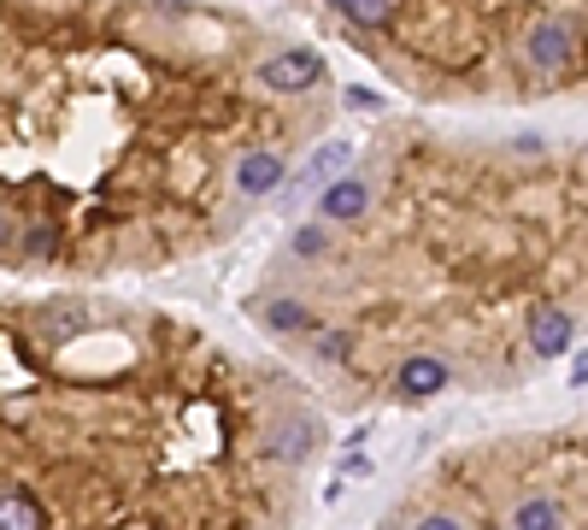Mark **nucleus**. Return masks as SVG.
Here are the masks:
<instances>
[{
  "instance_id": "1",
  "label": "nucleus",
  "mask_w": 588,
  "mask_h": 530,
  "mask_svg": "<svg viewBox=\"0 0 588 530\" xmlns=\"http://www.w3.org/2000/svg\"><path fill=\"white\" fill-rule=\"evenodd\" d=\"M312 448H318V419H312V412H283V419L260 436V454L277 460V466H300Z\"/></svg>"
},
{
  "instance_id": "2",
  "label": "nucleus",
  "mask_w": 588,
  "mask_h": 530,
  "mask_svg": "<svg viewBox=\"0 0 588 530\" xmlns=\"http://www.w3.org/2000/svg\"><path fill=\"white\" fill-rule=\"evenodd\" d=\"M583 30H577V19H541L536 30H529V41H524V53H529V65H541V71H565L571 60H577V41Z\"/></svg>"
},
{
  "instance_id": "3",
  "label": "nucleus",
  "mask_w": 588,
  "mask_h": 530,
  "mask_svg": "<svg viewBox=\"0 0 588 530\" xmlns=\"http://www.w3.org/2000/svg\"><path fill=\"white\" fill-rule=\"evenodd\" d=\"M318 77H324V60L312 48H283V53H271V60L260 65V83H265V89H277V95H300V89H312Z\"/></svg>"
},
{
  "instance_id": "4",
  "label": "nucleus",
  "mask_w": 588,
  "mask_h": 530,
  "mask_svg": "<svg viewBox=\"0 0 588 530\" xmlns=\"http://www.w3.org/2000/svg\"><path fill=\"white\" fill-rule=\"evenodd\" d=\"M448 360H436V354H412V360H400L395 371V395H406V400H429V395H441L448 390Z\"/></svg>"
},
{
  "instance_id": "5",
  "label": "nucleus",
  "mask_w": 588,
  "mask_h": 530,
  "mask_svg": "<svg viewBox=\"0 0 588 530\" xmlns=\"http://www.w3.org/2000/svg\"><path fill=\"white\" fill-rule=\"evenodd\" d=\"M318 207H324V219H329V224H353V219H365V207H371V183L348 171V177H336V183L324 189Z\"/></svg>"
},
{
  "instance_id": "6",
  "label": "nucleus",
  "mask_w": 588,
  "mask_h": 530,
  "mask_svg": "<svg viewBox=\"0 0 588 530\" xmlns=\"http://www.w3.org/2000/svg\"><path fill=\"white\" fill-rule=\"evenodd\" d=\"M277 183H283V160L271 148L241 153V165H236V189L241 195H277Z\"/></svg>"
},
{
  "instance_id": "7",
  "label": "nucleus",
  "mask_w": 588,
  "mask_h": 530,
  "mask_svg": "<svg viewBox=\"0 0 588 530\" xmlns=\"http://www.w3.org/2000/svg\"><path fill=\"white\" fill-rule=\"evenodd\" d=\"M571 336H577V324H571V312H559V307H541L536 319H529V342H536L541 360L565 354V348H571Z\"/></svg>"
},
{
  "instance_id": "8",
  "label": "nucleus",
  "mask_w": 588,
  "mask_h": 530,
  "mask_svg": "<svg viewBox=\"0 0 588 530\" xmlns=\"http://www.w3.org/2000/svg\"><path fill=\"white\" fill-rule=\"evenodd\" d=\"M348 160H353V141H324V148L306 160V171H300V183H312V189H329L336 177H348V171H341Z\"/></svg>"
},
{
  "instance_id": "9",
  "label": "nucleus",
  "mask_w": 588,
  "mask_h": 530,
  "mask_svg": "<svg viewBox=\"0 0 588 530\" xmlns=\"http://www.w3.org/2000/svg\"><path fill=\"white\" fill-rule=\"evenodd\" d=\"M329 7H336L341 19L365 24V30H383V24H395V0H329Z\"/></svg>"
},
{
  "instance_id": "10",
  "label": "nucleus",
  "mask_w": 588,
  "mask_h": 530,
  "mask_svg": "<svg viewBox=\"0 0 588 530\" xmlns=\"http://www.w3.org/2000/svg\"><path fill=\"white\" fill-rule=\"evenodd\" d=\"M0 530H41V507L30 490H7V513H0Z\"/></svg>"
},
{
  "instance_id": "11",
  "label": "nucleus",
  "mask_w": 588,
  "mask_h": 530,
  "mask_svg": "<svg viewBox=\"0 0 588 530\" xmlns=\"http://www.w3.org/2000/svg\"><path fill=\"white\" fill-rule=\"evenodd\" d=\"M512 525L518 530H559V501H548V495H529L518 513H512Z\"/></svg>"
},
{
  "instance_id": "12",
  "label": "nucleus",
  "mask_w": 588,
  "mask_h": 530,
  "mask_svg": "<svg viewBox=\"0 0 588 530\" xmlns=\"http://www.w3.org/2000/svg\"><path fill=\"white\" fill-rule=\"evenodd\" d=\"M265 324H271V331H283V336H289V331H312V312L300 307V300H271Z\"/></svg>"
},
{
  "instance_id": "13",
  "label": "nucleus",
  "mask_w": 588,
  "mask_h": 530,
  "mask_svg": "<svg viewBox=\"0 0 588 530\" xmlns=\"http://www.w3.org/2000/svg\"><path fill=\"white\" fill-rule=\"evenodd\" d=\"M318 354H324V360H341V354H348V336H341V331H324V336H318Z\"/></svg>"
},
{
  "instance_id": "14",
  "label": "nucleus",
  "mask_w": 588,
  "mask_h": 530,
  "mask_svg": "<svg viewBox=\"0 0 588 530\" xmlns=\"http://www.w3.org/2000/svg\"><path fill=\"white\" fill-rule=\"evenodd\" d=\"M295 254H324V231H312V224L295 231Z\"/></svg>"
},
{
  "instance_id": "15",
  "label": "nucleus",
  "mask_w": 588,
  "mask_h": 530,
  "mask_svg": "<svg viewBox=\"0 0 588 530\" xmlns=\"http://www.w3.org/2000/svg\"><path fill=\"white\" fill-rule=\"evenodd\" d=\"M341 471H348V478H365V471H371V460H365V454H353V448H348V460H341Z\"/></svg>"
},
{
  "instance_id": "16",
  "label": "nucleus",
  "mask_w": 588,
  "mask_h": 530,
  "mask_svg": "<svg viewBox=\"0 0 588 530\" xmlns=\"http://www.w3.org/2000/svg\"><path fill=\"white\" fill-rule=\"evenodd\" d=\"M418 530H459V519H448V513H429V519H418Z\"/></svg>"
},
{
  "instance_id": "17",
  "label": "nucleus",
  "mask_w": 588,
  "mask_h": 530,
  "mask_svg": "<svg viewBox=\"0 0 588 530\" xmlns=\"http://www.w3.org/2000/svg\"><path fill=\"white\" fill-rule=\"evenodd\" d=\"M571 383H588V354H577V366H571Z\"/></svg>"
}]
</instances>
